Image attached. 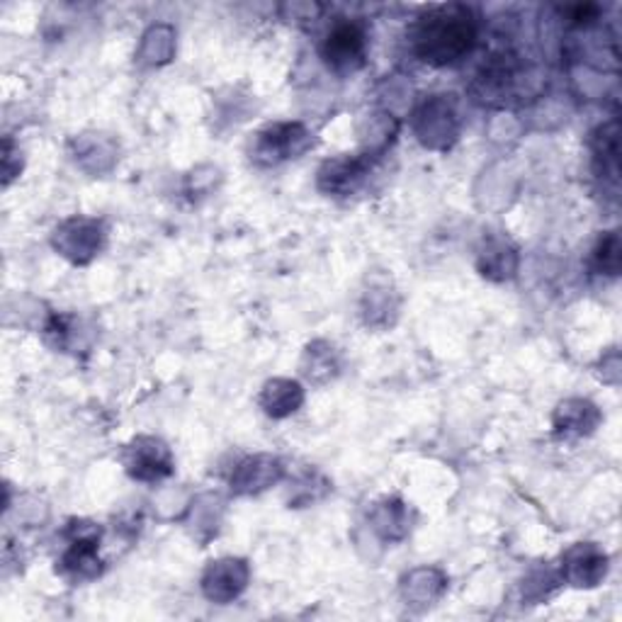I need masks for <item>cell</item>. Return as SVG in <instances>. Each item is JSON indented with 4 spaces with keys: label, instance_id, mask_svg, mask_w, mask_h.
I'll use <instances>...</instances> for the list:
<instances>
[{
    "label": "cell",
    "instance_id": "obj_2",
    "mask_svg": "<svg viewBox=\"0 0 622 622\" xmlns=\"http://www.w3.org/2000/svg\"><path fill=\"white\" fill-rule=\"evenodd\" d=\"M324 59L333 69H358L365 59V32L355 22H340L328 32L324 42Z\"/></svg>",
    "mask_w": 622,
    "mask_h": 622
},
{
    "label": "cell",
    "instance_id": "obj_6",
    "mask_svg": "<svg viewBox=\"0 0 622 622\" xmlns=\"http://www.w3.org/2000/svg\"><path fill=\"white\" fill-rule=\"evenodd\" d=\"M594 258L595 268L601 270V273L617 275V270H620V239H617L616 231H610L608 236L598 243Z\"/></svg>",
    "mask_w": 622,
    "mask_h": 622
},
{
    "label": "cell",
    "instance_id": "obj_1",
    "mask_svg": "<svg viewBox=\"0 0 622 622\" xmlns=\"http://www.w3.org/2000/svg\"><path fill=\"white\" fill-rule=\"evenodd\" d=\"M474 22L466 10L457 5L435 7L418 17L413 27V49L428 64H453L472 49Z\"/></svg>",
    "mask_w": 622,
    "mask_h": 622
},
{
    "label": "cell",
    "instance_id": "obj_3",
    "mask_svg": "<svg viewBox=\"0 0 622 622\" xmlns=\"http://www.w3.org/2000/svg\"><path fill=\"white\" fill-rule=\"evenodd\" d=\"M170 472L168 455L156 440H149V447H136L134 462H132V474L139 479H158Z\"/></svg>",
    "mask_w": 622,
    "mask_h": 622
},
{
    "label": "cell",
    "instance_id": "obj_4",
    "mask_svg": "<svg viewBox=\"0 0 622 622\" xmlns=\"http://www.w3.org/2000/svg\"><path fill=\"white\" fill-rule=\"evenodd\" d=\"M299 132L302 129L299 127H275V129H270L268 134L263 136V142H261V151L265 156H275V158H287L290 154H295V142L299 139Z\"/></svg>",
    "mask_w": 622,
    "mask_h": 622
},
{
    "label": "cell",
    "instance_id": "obj_5",
    "mask_svg": "<svg viewBox=\"0 0 622 622\" xmlns=\"http://www.w3.org/2000/svg\"><path fill=\"white\" fill-rule=\"evenodd\" d=\"M265 396H270V402H265L268 411L273 416H283V413H290L295 411V406L299 403L302 394H299L297 384L287 382V389H284V382H273L268 384L265 389Z\"/></svg>",
    "mask_w": 622,
    "mask_h": 622
}]
</instances>
